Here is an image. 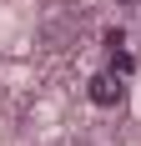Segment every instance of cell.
Here are the masks:
<instances>
[{
  "mask_svg": "<svg viewBox=\"0 0 141 146\" xmlns=\"http://www.w3.org/2000/svg\"><path fill=\"white\" fill-rule=\"evenodd\" d=\"M116 5H131V0H116Z\"/></svg>",
  "mask_w": 141,
  "mask_h": 146,
  "instance_id": "obj_3",
  "label": "cell"
},
{
  "mask_svg": "<svg viewBox=\"0 0 141 146\" xmlns=\"http://www.w3.org/2000/svg\"><path fill=\"white\" fill-rule=\"evenodd\" d=\"M121 96H126V86L116 81V71H106V76H96V81H91V101H96V106H116Z\"/></svg>",
  "mask_w": 141,
  "mask_h": 146,
  "instance_id": "obj_1",
  "label": "cell"
},
{
  "mask_svg": "<svg viewBox=\"0 0 141 146\" xmlns=\"http://www.w3.org/2000/svg\"><path fill=\"white\" fill-rule=\"evenodd\" d=\"M111 71H116V76H131V71H136V56L116 45V50H111Z\"/></svg>",
  "mask_w": 141,
  "mask_h": 146,
  "instance_id": "obj_2",
  "label": "cell"
}]
</instances>
